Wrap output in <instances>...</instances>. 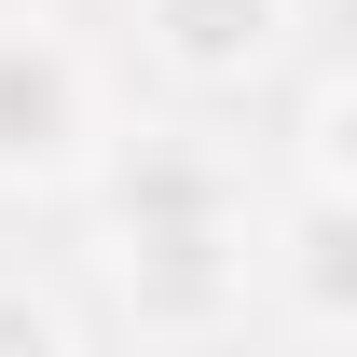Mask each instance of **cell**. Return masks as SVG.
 Here are the masks:
<instances>
[{"label": "cell", "mask_w": 357, "mask_h": 357, "mask_svg": "<svg viewBox=\"0 0 357 357\" xmlns=\"http://www.w3.org/2000/svg\"><path fill=\"white\" fill-rule=\"evenodd\" d=\"M137 28L178 83H248L275 42H289V0H137Z\"/></svg>", "instance_id": "obj_3"}, {"label": "cell", "mask_w": 357, "mask_h": 357, "mask_svg": "<svg viewBox=\"0 0 357 357\" xmlns=\"http://www.w3.org/2000/svg\"><path fill=\"white\" fill-rule=\"evenodd\" d=\"M0 357H69V316L42 289H0Z\"/></svg>", "instance_id": "obj_5"}, {"label": "cell", "mask_w": 357, "mask_h": 357, "mask_svg": "<svg viewBox=\"0 0 357 357\" xmlns=\"http://www.w3.org/2000/svg\"><path fill=\"white\" fill-rule=\"evenodd\" d=\"M344 192H316V206H303V316H316V330H344V316H357V289H344Z\"/></svg>", "instance_id": "obj_4"}, {"label": "cell", "mask_w": 357, "mask_h": 357, "mask_svg": "<svg viewBox=\"0 0 357 357\" xmlns=\"http://www.w3.org/2000/svg\"><path fill=\"white\" fill-rule=\"evenodd\" d=\"M96 165V69L55 14H0V178L42 192V178Z\"/></svg>", "instance_id": "obj_2"}, {"label": "cell", "mask_w": 357, "mask_h": 357, "mask_svg": "<svg viewBox=\"0 0 357 357\" xmlns=\"http://www.w3.org/2000/svg\"><path fill=\"white\" fill-rule=\"evenodd\" d=\"M110 289L137 330H220L248 303V192L206 137L110 151Z\"/></svg>", "instance_id": "obj_1"}]
</instances>
